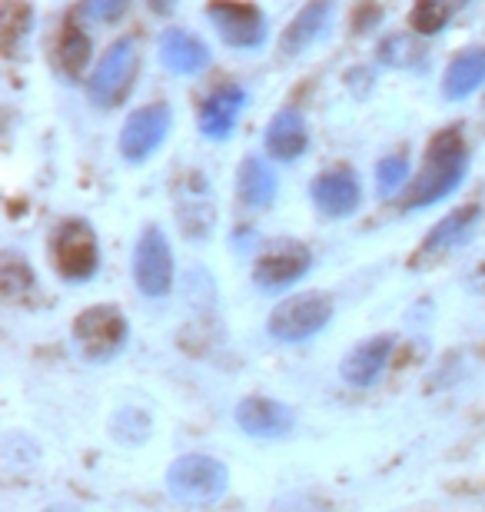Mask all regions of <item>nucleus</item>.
Here are the masks:
<instances>
[{
    "label": "nucleus",
    "mask_w": 485,
    "mask_h": 512,
    "mask_svg": "<svg viewBox=\"0 0 485 512\" xmlns=\"http://www.w3.org/2000/svg\"><path fill=\"white\" fill-rule=\"evenodd\" d=\"M482 84H485V47H472V50H462L449 64L446 80H442V94L449 100H466L469 94H476Z\"/></svg>",
    "instance_id": "nucleus-19"
},
{
    "label": "nucleus",
    "mask_w": 485,
    "mask_h": 512,
    "mask_svg": "<svg viewBox=\"0 0 485 512\" xmlns=\"http://www.w3.org/2000/svg\"><path fill=\"white\" fill-rule=\"evenodd\" d=\"M479 223V207L472 203V207H462L456 213H449L446 220L439 223L436 230L429 233V240L422 243V250L436 253V250H452L459 247V243H466L472 237V230H476Z\"/></svg>",
    "instance_id": "nucleus-22"
},
{
    "label": "nucleus",
    "mask_w": 485,
    "mask_h": 512,
    "mask_svg": "<svg viewBox=\"0 0 485 512\" xmlns=\"http://www.w3.org/2000/svg\"><path fill=\"white\" fill-rule=\"evenodd\" d=\"M173 124V114L167 104H147L133 110L130 120L120 130V153L127 163H143L153 150L167 140Z\"/></svg>",
    "instance_id": "nucleus-9"
},
{
    "label": "nucleus",
    "mask_w": 485,
    "mask_h": 512,
    "mask_svg": "<svg viewBox=\"0 0 485 512\" xmlns=\"http://www.w3.org/2000/svg\"><path fill=\"white\" fill-rule=\"evenodd\" d=\"M133 280L140 293L147 296H167L173 286V253L167 237L157 227H147L140 233L137 250H133Z\"/></svg>",
    "instance_id": "nucleus-8"
},
{
    "label": "nucleus",
    "mask_w": 485,
    "mask_h": 512,
    "mask_svg": "<svg viewBox=\"0 0 485 512\" xmlns=\"http://www.w3.org/2000/svg\"><path fill=\"white\" fill-rule=\"evenodd\" d=\"M90 60V37L80 30L77 20H67L57 37V67L67 80H77L87 70Z\"/></svg>",
    "instance_id": "nucleus-21"
},
{
    "label": "nucleus",
    "mask_w": 485,
    "mask_h": 512,
    "mask_svg": "<svg viewBox=\"0 0 485 512\" xmlns=\"http://www.w3.org/2000/svg\"><path fill=\"white\" fill-rule=\"evenodd\" d=\"M236 423L256 439H283L293 429V413L276 399L250 396L236 406Z\"/></svg>",
    "instance_id": "nucleus-12"
},
{
    "label": "nucleus",
    "mask_w": 485,
    "mask_h": 512,
    "mask_svg": "<svg viewBox=\"0 0 485 512\" xmlns=\"http://www.w3.org/2000/svg\"><path fill=\"white\" fill-rule=\"evenodd\" d=\"M133 77H137V40L123 37L103 54L100 67L94 70V77H90V87H87L90 104L100 110L120 107L123 97L130 94Z\"/></svg>",
    "instance_id": "nucleus-3"
},
{
    "label": "nucleus",
    "mask_w": 485,
    "mask_h": 512,
    "mask_svg": "<svg viewBox=\"0 0 485 512\" xmlns=\"http://www.w3.org/2000/svg\"><path fill=\"white\" fill-rule=\"evenodd\" d=\"M409 177V160L406 157H386L383 163H379V170H376V183H379V193H396L402 183H406Z\"/></svg>",
    "instance_id": "nucleus-25"
},
{
    "label": "nucleus",
    "mask_w": 485,
    "mask_h": 512,
    "mask_svg": "<svg viewBox=\"0 0 485 512\" xmlns=\"http://www.w3.org/2000/svg\"><path fill=\"white\" fill-rule=\"evenodd\" d=\"M160 60L173 74H200L210 64V50L196 34L173 27L160 37Z\"/></svg>",
    "instance_id": "nucleus-15"
},
{
    "label": "nucleus",
    "mask_w": 485,
    "mask_h": 512,
    "mask_svg": "<svg viewBox=\"0 0 485 512\" xmlns=\"http://www.w3.org/2000/svg\"><path fill=\"white\" fill-rule=\"evenodd\" d=\"M313 200L329 217H349V213L359 207V183L349 170L323 173V177L313 183Z\"/></svg>",
    "instance_id": "nucleus-16"
},
{
    "label": "nucleus",
    "mask_w": 485,
    "mask_h": 512,
    "mask_svg": "<svg viewBox=\"0 0 485 512\" xmlns=\"http://www.w3.org/2000/svg\"><path fill=\"white\" fill-rule=\"evenodd\" d=\"M167 483L177 499L187 503H213L226 493V469L210 456H187L170 466Z\"/></svg>",
    "instance_id": "nucleus-7"
},
{
    "label": "nucleus",
    "mask_w": 485,
    "mask_h": 512,
    "mask_svg": "<svg viewBox=\"0 0 485 512\" xmlns=\"http://www.w3.org/2000/svg\"><path fill=\"white\" fill-rule=\"evenodd\" d=\"M329 316H333V300L326 293H299L273 310L270 333L283 343H303L323 330Z\"/></svg>",
    "instance_id": "nucleus-5"
},
{
    "label": "nucleus",
    "mask_w": 485,
    "mask_h": 512,
    "mask_svg": "<svg viewBox=\"0 0 485 512\" xmlns=\"http://www.w3.org/2000/svg\"><path fill=\"white\" fill-rule=\"evenodd\" d=\"M309 143V133H306V120L303 114H296V110H280L270 127H266V153L276 160H296L303 157Z\"/></svg>",
    "instance_id": "nucleus-17"
},
{
    "label": "nucleus",
    "mask_w": 485,
    "mask_h": 512,
    "mask_svg": "<svg viewBox=\"0 0 485 512\" xmlns=\"http://www.w3.org/2000/svg\"><path fill=\"white\" fill-rule=\"evenodd\" d=\"M449 17H452V10L446 0H416V7H412V27L426 37L446 30Z\"/></svg>",
    "instance_id": "nucleus-24"
},
{
    "label": "nucleus",
    "mask_w": 485,
    "mask_h": 512,
    "mask_svg": "<svg viewBox=\"0 0 485 512\" xmlns=\"http://www.w3.org/2000/svg\"><path fill=\"white\" fill-rule=\"evenodd\" d=\"M74 343L90 363L110 360L127 343V320L117 306H90L74 320Z\"/></svg>",
    "instance_id": "nucleus-2"
},
{
    "label": "nucleus",
    "mask_w": 485,
    "mask_h": 512,
    "mask_svg": "<svg viewBox=\"0 0 485 512\" xmlns=\"http://www.w3.org/2000/svg\"><path fill=\"white\" fill-rule=\"evenodd\" d=\"M240 197L246 207H270L276 200V190H280V183H276V173L266 167L260 157H250L243 160L240 167Z\"/></svg>",
    "instance_id": "nucleus-20"
},
{
    "label": "nucleus",
    "mask_w": 485,
    "mask_h": 512,
    "mask_svg": "<svg viewBox=\"0 0 485 512\" xmlns=\"http://www.w3.org/2000/svg\"><path fill=\"white\" fill-rule=\"evenodd\" d=\"M177 220L187 237L193 240L210 237L216 223V207H213V193L200 173H183V180L177 183Z\"/></svg>",
    "instance_id": "nucleus-11"
},
{
    "label": "nucleus",
    "mask_w": 485,
    "mask_h": 512,
    "mask_svg": "<svg viewBox=\"0 0 485 512\" xmlns=\"http://www.w3.org/2000/svg\"><path fill=\"white\" fill-rule=\"evenodd\" d=\"M30 24H34V17H30V7L24 0H4V7H0V40H4L7 54H14L20 40L30 34Z\"/></svg>",
    "instance_id": "nucleus-23"
},
{
    "label": "nucleus",
    "mask_w": 485,
    "mask_h": 512,
    "mask_svg": "<svg viewBox=\"0 0 485 512\" xmlns=\"http://www.w3.org/2000/svg\"><path fill=\"white\" fill-rule=\"evenodd\" d=\"M147 4L153 7V14L170 17V14H173V7H177V0H147Z\"/></svg>",
    "instance_id": "nucleus-28"
},
{
    "label": "nucleus",
    "mask_w": 485,
    "mask_h": 512,
    "mask_svg": "<svg viewBox=\"0 0 485 512\" xmlns=\"http://www.w3.org/2000/svg\"><path fill=\"white\" fill-rule=\"evenodd\" d=\"M469 167V153H466V140H462L459 130H439L436 137L429 140L426 160H422L419 177L409 183L406 193V207L409 210H422L429 203L446 200L452 190L459 187L462 177H466Z\"/></svg>",
    "instance_id": "nucleus-1"
},
{
    "label": "nucleus",
    "mask_w": 485,
    "mask_h": 512,
    "mask_svg": "<svg viewBox=\"0 0 485 512\" xmlns=\"http://www.w3.org/2000/svg\"><path fill=\"white\" fill-rule=\"evenodd\" d=\"M329 24H333V4H329V0H309V4L293 17V24L283 30L280 50L286 57L303 54V50H309L326 34Z\"/></svg>",
    "instance_id": "nucleus-13"
},
{
    "label": "nucleus",
    "mask_w": 485,
    "mask_h": 512,
    "mask_svg": "<svg viewBox=\"0 0 485 512\" xmlns=\"http://www.w3.org/2000/svg\"><path fill=\"white\" fill-rule=\"evenodd\" d=\"M123 7H127V0H90V10L100 20H117L123 14Z\"/></svg>",
    "instance_id": "nucleus-27"
},
{
    "label": "nucleus",
    "mask_w": 485,
    "mask_h": 512,
    "mask_svg": "<svg viewBox=\"0 0 485 512\" xmlns=\"http://www.w3.org/2000/svg\"><path fill=\"white\" fill-rule=\"evenodd\" d=\"M246 107V90L243 87H233L226 84L220 87L216 94L206 97V104L200 107V130L203 137L210 140H226L236 127V120H240Z\"/></svg>",
    "instance_id": "nucleus-14"
},
{
    "label": "nucleus",
    "mask_w": 485,
    "mask_h": 512,
    "mask_svg": "<svg viewBox=\"0 0 485 512\" xmlns=\"http://www.w3.org/2000/svg\"><path fill=\"white\" fill-rule=\"evenodd\" d=\"M313 266V256L296 240H276L270 243L260 260L253 266V280L263 286V290H283V286L296 283L299 276H306V270Z\"/></svg>",
    "instance_id": "nucleus-10"
},
{
    "label": "nucleus",
    "mask_w": 485,
    "mask_h": 512,
    "mask_svg": "<svg viewBox=\"0 0 485 512\" xmlns=\"http://www.w3.org/2000/svg\"><path fill=\"white\" fill-rule=\"evenodd\" d=\"M392 336H376V340H366L359 343L353 353L343 360V376L353 386H369L383 373V366L389 363V353H392Z\"/></svg>",
    "instance_id": "nucleus-18"
},
{
    "label": "nucleus",
    "mask_w": 485,
    "mask_h": 512,
    "mask_svg": "<svg viewBox=\"0 0 485 512\" xmlns=\"http://www.w3.org/2000/svg\"><path fill=\"white\" fill-rule=\"evenodd\" d=\"M50 260H54L57 273L64 280H90L100 266V250H97V237L94 230L87 227L84 220H67L60 223L50 237Z\"/></svg>",
    "instance_id": "nucleus-4"
},
{
    "label": "nucleus",
    "mask_w": 485,
    "mask_h": 512,
    "mask_svg": "<svg viewBox=\"0 0 485 512\" xmlns=\"http://www.w3.org/2000/svg\"><path fill=\"white\" fill-rule=\"evenodd\" d=\"M383 60L386 64H399V67H416L422 60V47L412 44L409 37H389L383 47Z\"/></svg>",
    "instance_id": "nucleus-26"
},
{
    "label": "nucleus",
    "mask_w": 485,
    "mask_h": 512,
    "mask_svg": "<svg viewBox=\"0 0 485 512\" xmlns=\"http://www.w3.org/2000/svg\"><path fill=\"white\" fill-rule=\"evenodd\" d=\"M206 14L226 47L256 50L266 44V17L260 7L243 4V0H210Z\"/></svg>",
    "instance_id": "nucleus-6"
}]
</instances>
